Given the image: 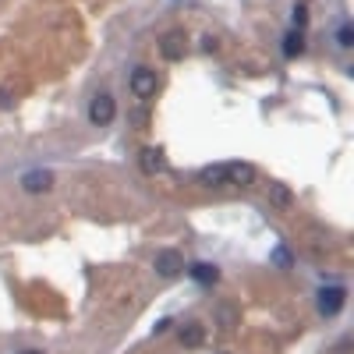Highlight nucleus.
Returning <instances> with one entry per match:
<instances>
[{
    "label": "nucleus",
    "instance_id": "f257e3e1",
    "mask_svg": "<svg viewBox=\"0 0 354 354\" xmlns=\"http://www.w3.org/2000/svg\"><path fill=\"white\" fill-rule=\"evenodd\" d=\"M114 114H117V103H114L110 92H96L89 99V121L96 124V128H107V124L114 121Z\"/></svg>",
    "mask_w": 354,
    "mask_h": 354
},
{
    "label": "nucleus",
    "instance_id": "f03ea898",
    "mask_svg": "<svg viewBox=\"0 0 354 354\" xmlns=\"http://www.w3.org/2000/svg\"><path fill=\"white\" fill-rule=\"evenodd\" d=\"M156 89H160V75H156L153 68H135V71H131V92H135L138 99H153Z\"/></svg>",
    "mask_w": 354,
    "mask_h": 354
},
{
    "label": "nucleus",
    "instance_id": "7ed1b4c3",
    "mask_svg": "<svg viewBox=\"0 0 354 354\" xmlns=\"http://www.w3.org/2000/svg\"><path fill=\"white\" fill-rule=\"evenodd\" d=\"M153 266H156V273H160V277L174 280V277H181V273H184V255H181V252H174V248H163V252H156Z\"/></svg>",
    "mask_w": 354,
    "mask_h": 354
},
{
    "label": "nucleus",
    "instance_id": "20e7f679",
    "mask_svg": "<svg viewBox=\"0 0 354 354\" xmlns=\"http://www.w3.org/2000/svg\"><path fill=\"white\" fill-rule=\"evenodd\" d=\"M223 181H231V184H241V188H248V184H255V166L252 163H223Z\"/></svg>",
    "mask_w": 354,
    "mask_h": 354
},
{
    "label": "nucleus",
    "instance_id": "39448f33",
    "mask_svg": "<svg viewBox=\"0 0 354 354\" xmlns=\"http://www.w3.org/2000/svg\"><path fill=\"white\" fill-rule=\"evenodd\" d=\"M160 53H163V60H181L184 53H188V39H184V32H166L163 39H160Z\"/></svg>",
    "mask_w": 354,
    "mask_h": 354
},
{
    "label": "nucleus",
    "instance_id": "423d86ee",
    "mask_svg": "<svg viewBox=\"0 0 354 354\" xmlns=\"http://www.w3.org/2000/svg\"><path fill=\"white\" fill-rule=\"evenodd\" d=\"M344 301H347L344 287H323L319 290V312H323V316H337V312L344 308Z\"/></svg>",
    "mask_w": 354,
    "mask_h": 354
},
{
    "label": "nucleus",
    "instance_id": "0eeeda50",
    "mask_svg": "<svg viewBox=\"0 0 354 354\" xmlns=\"http://www.w3.org/2000/svg\"><path fill=\"white\" fill-rule=\"evenodd\" d=\"M50 184H53V174H50V170H29V174L22 177V188L32 192V195L50 192Z\"/></svg>",
    "mask_w": 354,
    "mask_h": 354
},
{
    "label": "nucleus",
    "instance_id": "6e6552de",
    "mask_svg": "<svg viewBox=\"0 0 354 354\" xmlns=\"http://www.w3.org/2000/svg\"><path fill=\"white\" fill-rule=\"evenodd\" d=\"M163 166H166V156H163L160 145H145L142 149V170L145 174H160Z\"/></svg>",
    "mask_w": 354,
    "mask_h": 354
},
{
    "label": "nucleus",
    "instance_id": "1a4fd4ad",
    "mask_svg": "<svg viewBox=\"0 0 354 354\" xmlns=\"http://www.w3.org/2000/svg\"><path fill=\"white\" fill-rule=\"evenodd\" d=\"M266 199L273 202L277 210H287V205L294 202V195H290V188H287V184H280V181H273V184H269V188H266Z\"/></svg>",
    "mask_w": 354,
    "mask_h": 354
},
{
    "label": "nucleus",
    "instance_id": "9d476101",
    "mask_svg": "<svg viewBox=\"0 0 354 354\" xmlns=\"http://www.w3.org/2000/svg\"><path fill=\"white\" fill-rule=\"evenodd\" d=\"M192 277H195L202 287H213V283L220 280V269L210 266V262H195V266H192Z\"/></svg>",
    "mask_w": 354,
    "mask_h": 354
},
{
    "label": "nucleus",
    "instance_id": "9b49d317",
    "mask_svg": "<svg viewBox=\"0 0 354 354\" xmlns=\"http://www.w3.org/2000/svg\"><path fill=\"white\" fill-rule=\"evenodd\" d=\"M283 53H287V57H301V53H305V36H301V29H294V32L283 36Z\"/></svg>",
    "mask_w": 354,
    "mask_h": 354
},
{
    "label": "nucleus",
    "instance_id": "f8f14e48",
    "mask_svg": "<svg viewBox=\"0 0 354 354\" xmlns=\"http://www.w3.org/2000/svg\"><path fill=\"white\" fill-rule=\"evenodd\" d=\"M202 340H205L202 326H195V323H192V326H184V329H181V344H184V347H202Z\"/></svg>",
    "mask_w": 354,
    "mask_h": 354
},
{
    "label": "nucleus",
    "instance_id": "ddd939ff",
    "mask_svg": "<svg viewBox=\"0 0 354 354\" xmlns=\"http://www.w3.org/2000/svg\"><path fill=\"white\" fill-rule=\"evenodd\" d=\"M199 181H202V184H223V163L202 166V170H199Z\"/></svg>",
    "mask_w": 354,
    "mask_h": 354
},
{
    "label": "nucleus",
    "instance_id": "4468645a",
    "mask_svg": "<svg viewBox=\"0 0 354 354\" xmlns=\"http://www.w3.org/2000/svg\"><path fill=\"white\" fill-rule=\"evenodd\" d=\"M337 43H340V47H354V29H351V25H340V29H337Z\"/></svg>",
    "mask_w": 354,
    "mask_h": 354
},
{
    "label": "nucleus",
    "instance_id": "2eb2a0df",
    "mask_svg": "<svg viewBox=\"0 0 354 354\" xmlns=\"http://www.w3.org/2000/svg\"><path fill=\"white\" fill-rule=\"evenodd\" d=\"M273 259H277V266H280V269H287V266H290V252H287V248H277Z\"/></svg>",
    "mask_w": 354,
    "mask_h": 354
},
{
    "label": "nucleus",
    "instance_id": "dca6fc26",
    "mask_svg": "<svg viewBox=\"0 0 354 354\" xmlns=\"http://www.w3.org/2000/svg\"><path fill=\"white\" fill-rule=\"evenodd\" d=\"M305 22H308V11H305V4H298V8H294V25L305 29Z\"/></svg>",
    "mask_w": 354,
    "mask_h": 354
},
{
    "label": "nucleus",
    "instance_id": "f3484780",
    "mask_svg": "<svg viewBox=\"0 0 354 354\" xmlns=\"http://www.w3.org/2000/svg\"><path fill=\"white\" fill-rule=\"evenodd\" d=\"M0 107H11V89H0Z\"/></svg>",
    "mask_w": 354,
    "mask_h": 354
},
{
    "label": "nucleus",
    "instance_id": "a211bd4d",
    "mask_svg": "<svg viewBox=\"0 0 354 354\" xmlns=\"http://www.w3.org/2000/svg\"><path fill=\"white\" fill-rule=\"evenodd\" d=\"M22 354H43V351H22Z\"/></svg>",
    "mask_w": 354,
    "mask_h": 354
}]
</instances>
